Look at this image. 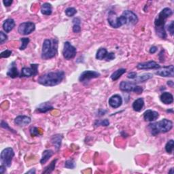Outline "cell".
I'll list each match as a JSON object with an SVG mask.
<instances>
[{
    "label": "cell",
    "mask_w": 174,
    "mask_h": 174,
    "mask_svg": "<svg viewBox=\"0 0 174 174\" xmlns=\"http://www.w3.org/2000/svg\"><path fill=\"white\" fill-rule=\"evenodd\" d=\"M173 14V11L169 7H165L157 15L154 20L156 33L161 39L165 40L167 38V33L165 30L166 20Z\"/></svg>",
    "instance_id": "6da1fadb"
},
{
    "label": "cell",
    "mask_w": 174,
    "mask_h": 174,
    "mask_svg": "<svg viewBox=\"0 0 174 174\" xmlns=\"http://www.w3.org/2000/svg\"><path fill=\"white\" fill-rule=\"evenodd\" d=\"M65 78L63 71L48 72L37 79V82L45 87H54L59 84Z\"/></svg>",
    "instance_id": "7a4b0ae2"
},
{
    "label": "cell",
    "mask_w": 174,
    "mask_h": 174,
    "mask_svg": "<svg viewBox=\"0 0 174 174\" xmlns=\"http://www.w3.org/2000/svg\"><path fill=\"white\" fill-rule=\"evenodd\" d=\"M58 52V40L46 39L42 45V58L43 59H49L55 57Z\"/></svg>",
    "instance_id": "3957f363"
},
{
    "label": "cell",
    "mask_w": 174,
    "mask_h": 174,
    "mask_svg": "<svg viewBox=\"0 0 174 174\" xmlns=\"http://www.w3.org/2000/svg\"><path fill=\"white\" fill-rule=\"evenodd\" d=\"M172 128L173 122L167 119H163L158 122H152L148 125V129L153 136H156L160 133H167Z\"/></svg>",
    "instance_id": "277c9868"
},
{
    "label": "cell",
    "mask_w": 174,
    "mask_h": 174,
    "mask_svg": "<svg viewBox=\"0 0 174 174\" xmlns=\"http://www.w3.org/2000/svg\"><path fill=\"white\" fill-rule=\"evenodd\" d=\"M107 21L112 27L116 29L127 24V18L123 15H121L120 17H117V14L114 11H110L109 14H108Z\"/></svg>",
    "instance_id": "5b68a950"
},
{
    "label": "cell",
    "mask_w": 174,
    "mask_h": 174,
    "mask_svg": "<svg viewBox=\"0 0 174 174\" xmlns=\"http://www.w3.org/2000/svg\"><path fill=\"white\" fill-rule=\"evenodd\" d=\"M14 157V152L12 148L8 147V148L3 149L1 152V156H0L2 165L6 166V167H10Z\"/></svg>",
    "instance_id": "8992f818"
},
{
    "label": "cell",
    "mask_w": 174,
    "mask_h": 174,
    "mask_svg": "<svg viewBox=\"0 0 174 174\" xmlns=\"http://www.w3.org/2000/svg\"><path fill=\"white\" fill-rule=\"evenodd\" d=\"M35 29H36V25L33 22L29 21L21 23L18 26V32L23 36H27L34 32Z\"/></svg>",
    "instance_id": "52a82bcc"
},
{
    "label": "cell",
    "mask_w": 174,
    "mask_h": 174,
    "mask_svg": "<svg viewBox=\"0 0 174 174\" xmlns=\"http://www.w3.org/2000/svg\"><path fill=\"white\" fill-rule=\"evenodd\" d=\"M76 48L71 44L70 42H65L63 50V57L66 60H70L74 58L76 55Z\"/></svg>",
    "instance_id": "ba28073f"
},
{
    "label": "cell",
    "mask_w": 174,
    "mask_h": 174,
    "mask_svg": "<svg viewBox=\"0 0 174 174\" xmlns=\"http://www.w3.org/2000/svg\"><path fill=\"white\" fill-rule=\"evenodd\" d=\"M100 76V73L95 71H84L81 73L79 77V81L80 82H87L92 79L99 78Z\"/></svg>",
    "instance_id": "9c48e42d"
},
{
    "label": "cell",
    "mask_w": 174,
    "mask_h": 174,
    "mask_svg": "<svg viewBox=\"0 0 174 174\" xmlns=\"http://www.w3.org/2000/svg\"><path fill=\"white\" fill-rule=\"evenodd\" d=\"M39 65L37 64H31L30 67H23L21 69V73L20 74V77H27V78H29V77L36 76L38 73L37 69Z\"/></svg>",
    "instance_id": "30bf717a"
},
{
    "label": "cell",
    "mask_w": 174,
    "mask_h": 174,
    "mask_svg": "<svg viewBox=\"0 0 174 174\" xmlns=\"http://www.w3.org/2000/svg\"><path fill=\"white\" fill-rule=\"evenodd\" d=\"M156 74L161 77H173L174 76L173 65H169V66L159 68V69H158L157 72H156Z\"/></svg>",
    "instance_id": "8fae6325"
},
{
    "label": "cell",
    "mask_w": 174,
    "mask_h": 174,
    "mask_svg": "<svg viewBox=\"0 0 174 174\" xmlns=\"http://www.w3.org/2000/svg\"><path fill=\"white\" fill-rule=\"evenodd\" d=\"M127 20V24L131 25H135L138 22V17L133 12L130 10H125L123 12L122 14Z\"/></svg>",
    "instance_id": "7c38bea8"
},
{
    "label": "cell",
    "mask_w": 174,
    "mask_h": 174,
    "mask_svg": "<svg viewBox=\"0 0 174 174\" xmlns=\"http://www.w3.org/2000/svg\"><path fill=\"white\" fill-rule=\"evenodd\" d=\"M137 68L138 69H159L161 66L157 62L154 61H150L144 63H138L137 65Z\"/></svg>",
    "instance_id": "4fadbf2b"
},
{
    "label": "cell",
    "mask_w": 174,
    "mask_h": 174,
    "mask_svg": "<svg viewBox=\"0 0 174 174\" xmlns=\"http://www.w3.org/2000/svg\"><path fill=\"white\" fill-rule=\"evenodd\" d=\"M109 105L113 108H118L120 106H121L122 103V97L116 94L114 95L111 97L109 99Z\"/></svg>",
    "instance_id": "5bb4252c"
},
{
    "label": "cell",
    "mask_w": 174,
    "mask_h": 174,
    "mask_svg": "<svg viewBox=\"0 0 174 174\" xmlns=\"http://www.w3.org/2000/svg\"><path fill=\"white\" fill-rule=\"evenodd\" d=\"M136 84L135 82H131L128 81H122L119 85L120 89L124 92H133Z\"/></svg>",
    "instance_id": "9a60e30c"
},
{
    "label": "cell",
    "mask_w": 174,
    "mask_h": 174,
    "mask_svg": "<svg viewBox=\"0 0 174 174\" xmlns=\"http://www.w3.org/2000/svg\"><path fill=\"white\" fill-rule=\"evenodd\" d=\"M158 117H159V114L156 111L148 110L144 113V118L146 121L152 122L156 121Z\"/></svg>",
    "instance_id": "2e32d148"
},
{
    "label": "cell",
    "mask_w": 174,
    "mask_h": 174,
    "mask_svg": "<svg viewBox=\"0 0 174 174\" xmlns=\"http://www.w3.org/2000/svg\"><path fill=\"white\" fill-rule=\"evenodd\" d=\"M32 120L27 116H18L14 119V123L19 127H25L31 122Z\"/></svg>",
    "instance_id": "e0dca14e"
},
{
    "label": "cell",
    "mask_w": 174,
    "mask_h": 174,
    "mask_svg": "<svg viewBox=\"0 0 174 174\" xmlns=\"http://www.w3.org/2000/svg\"><path fill=\"white\" fill-rule=\"evenodd\" d=\"M160 99L162 103L166 104V105H169L173 102V97L169 92H164L163 93H162L160 97Z\"/></svg>",
    "instance_id": "ac0fdd59"
},
{
    "label": "cell",
    "mask_w": 174,
    "mask_h": 174,
    "mask_svg": "<svg viewBox=\"0 0 174 174\" xmlns=\"http://www.w3.org/2000/svg\"><path fill=\"white\" fill-rule=\"evenodd\" d=\"M3 29L6 33H9L15 27V22L12 18H7L3 23Z\"/></svg>",
    "instance_id": "d6986e66"
},
{
    "label": "cell",
    "mask_w": 174,
    "mask_h": 174,
    "mask_svg": "<svg viewBox=\"0 0 174 174\" xmlns=\"http://www.w3.org/2000/svg\"><path fill=\"white\" fill-rule=\"evenodd\" d=\"M62 140H63V135H60V134H57V135H53L51 138L52 144L55 146L57 151H59L61 148Z\"/></svg>",
    "instance_id": "ffe728a7"
},
{
    "label": "cell",
    "mask_w": 174,
    "mask_h": 174,
    "mask_svg": "<svg viewBox=\"0 0 174 174\" xmlns=\"http://www.w3.org/2000/svg\"><path fill=\"white\" fill-rule=\"evenodd\" d=\"M10 65V67L7 72V76L11 78H16L18 76H20V74H19L17 67L15 66L16 65H15V62H13Z\"/></svg>",
    "instance_id": "44dd1931"
},
{
    "label": "cell",
    "mask_w": 174,
    "mask_h": 174,
    "mask_svg": "<svg viewBox=\"0 0 174 174\" xmlns=\"http://www.w3.org/2000/svg\"><path fill=\"white\" fill-rule=\"evenodd\" d=\"M133 109L135 112H140L144 106V101L143 98H139L133 103Z\"/></svg>",
    "instance_id": "7402d4cb"
},
{
    "label": "cell",
    "mask_w": 174,
    "mask_h": 174,
    "mask_svg": "<svg viewBox=\"0 0 174 174\" xmlns=\"http://www.w3.org/2000/svg\"><path fill=\"white\" fill-rule=\"evenodd\" d=\"M41 12L44 15H47L49 16L52 12V7L51 3H44L42 5L41 7Z\"/></svg>",
    "instance_id": "603a6c76"
},
{
    "label": "cell",
    "mask_w": 174,
    "mask_h": 174,
    "mask_svg": "<svg viewBox=\"0 0 174 174\" xmlns=\"http://www.w3.org/2000/svg\"><path fill=\"white\" fill-rule=\"evenodd\" d=\"M54 154V152L51 150H46L42 153V157L40 160V163L42 165L45 164L47 162L49 158H51Z\"/></svg>",
    "instance_id": "cb8c5ba5"
},
{
    "label": "cell",
    "mask_w": 174,
    "mask_h": 174,
    "mask_svg": "<svg viewBox=\"0 0 174 174\" xmlns=\"http://www.w3.org/2000/svg\"><path fill=\"white\" fill-rule=\"evenodd\" d=\"M107 55H108V52L107 51V49L105 48H101L98 50L97 52L96 53V59L100 61L106 59Z\"/></svg>",
    "instance_id": "d4e9b609"
},
{
    "label": "cell",
    "mask_w": 174,
    "mask_h": 174,
    "mask_svg": "<svg viewBox=\"0 0 174 174\" xmlns=\"http://www.w3.org/2000/svg\"><path fill=\"white\" fill-rule=\"evenodd\" d=\"M127 71V69L125 68H121L117 69V71H115L111 75V79L113 81H116L118 80Z\"/></svg>",
    "instance_id": "484cf974"
},
{
    "label": "cell",
    "mask_w": 174,
    "mask_h": 174,
    "mask_svg": "<svg viewBox=\"0 0 174 174\" xmlns=\"http://www.w3.org/2000/svg\"><path fill=\"white\" fill-rule=\"evenodd\" d=\"M153 77V75L150 73H144V74L141 75L140 76L137 77L136 80H135V82H144L146 80H148L150 78H152Z\"/></svg>",
    "instance_id": "4316f807"
},
{
    "label": "cell",
    "mask_w": 174,
    "mask_h": 174,
    "mask_svg": "<svg viewBox=\"0 0 174 174\" xmlns=\"http://www.w3.org/2000/svg\"><path fill=\"white\" fill-rule=\"evenodd\" d=\"M73 32L74 33H80L81 31L80 19L79 18H74L73 20Z\"/></svg>",
    "instance_id": "83f0119b"
},
{
    "label": "cell",
    "mask_w": 174,
    "mask_h": 174,
    "mask_svg": "<svg viewBox=\"0 0 174 174\" xmlns=\"http://www.w3.org/2000/svg\"><path fill=\"white\" fill-rule=\"evenodd\" d=\"M57 161H58V159H57V158L55 160H53L51 163V164H50L48 166H47L46 167H45V169L43 171V172H42V173L46 174V173H52L55 169V166H56V163H57Z\"/></svg>",
    "instance_id": "f1b7e54d"
},
{
    "label": "cell",
    "mask_w": 174,
    "mask_h": 174,
    "mask_svg": "<svg viewBox=\"0 0 174 174\" xmlns=\"http://www.w3.org/2000/svg\"><path fill=\"white\" fill-rule=\"evenodd\" d=\"M52 109H53L52 106L47 105L46 103H44V104H42L40 107L37 108V111L40 112L41 113H46L50 110H52Z\"/></svg>",
    "instance_id": "f546056e"
},
{
    "label": "cell",
    "mask_w": 174,
    "mask_h": 174,
    "mask_svg": "<svg viewBox=\"0 0 174 174\" xmlns=\"http://www.w3.org/2000/svg\"><path fill=\"white\" fill-rule=\"evenodd\" d=\"M174 147V142L173 140H169L165 145V150L168 154H172Z\"/></svg>",
    "instance_id": "4dcf8cb0"
},
{
    "label": "cell",
    "mask_w": 174,
    "mask_h": 174,
    "mask_svg": "<svg viewBox=\"0 0 174 174\" xmlns=\"http://www.w3.org/2000/svg\"><path fill=\"white\" fill-rule=\"evenodd\" d=\"M21 46H20V48L19 49L21 50V51H24V50L27 48V46H28L29 43V38L28 37H22L21 38Z\"/></svg>",
    "instance_id": "1f68e13d"
},
{
    "label": "cell",
    "mask_w": 174,
    "mask_h": 174,
    "mask_svg": "<svg viewBox=\"0 0 174 174\" xmlns=\"http://www.w3.org/2000/svg\"><path fill=\"white\" fill-rule=\"evenodd\" d=\"M65 14H66L67 17H71L74 16V15L77 13V10L76 8H74V7H67V8L65 10Z\"/></svg>",
    "instance_id": "d6a6232c"
},
{
    "label": "cell",
    "mask_w": 174,
    "mask_h": 174,
    "mask_svg": "<svg viewBox=\"0 0 174 174\" xmlns=\"http://www.w3.org/2000/svg\"><path fill=\"white\" fill-rule=\"evenodd\" d=\"M110 125V122L107 119H104V120H97L95 122V125L96 127L97 126H105L107 127Z\"/></svg>",
    "instance_id": "836d02e7"
},
{
    "label": "cell",
    "mask_w": 174,
    "mask_h": 174,
    "mask_svg": "<svg viewBox=\"0 0 174 174\" xmlns=\"http://www.w3.org/2000/svg\"><path fill=\"white\" fill-rule=\"evenodd\" d=\"M65 167L67 169H74L76 167V163H75L74 161L70 159V160H67L65 161Z\"/></svg>",
    "instance_id": "e575fe53"
},
{
    "label": "cell",
    "mask_w": 174,
    "mask_h": 174,
    "mask_svg": "<svg viewBox=\"0 0 174 174\" xmlns=\"http://www.w3.org/2000/svg\"><path fill=\"white\" fill-rule=\"evenodd\" d=\"M167 29L169 34L171 35V36H173V33H174V22L173 21H172L171 22H170L169 24L167 25Z\"/></svg>",
    "instance_id": "d590c367"
},
{
    "label": "cell",
    "mask_w": 174,
    "mask_h": 174,
    "mask_svg": "<svg viewBox=\"0 0 174 174\" xmlns=\"http://www.w3.org/2000/svg\"><path fill=\"white\" fill-rule=\"evenodd\" d=\"M30 133L32 136L34 137V136H39L40 135V131L39 129L37 128V127H32L30 129Z\"/></svg>",
    "instance_id": "8d00e7d4"
},
{
    "label": "cell",
    "mask_w": 174,
    "mask_h": 174,
    "mask_svg": "<svg viewBox=\"0 0 174 174\" xmlns=\"http://www.w3.org/2000/svg\"><path fill=\"white\" fill-rule=\"evenodd\" d=\"M7 40V36L3 32H0V44H3Z\"/></svg>",
    "instance_id": "74e56055"
},
{
    "label": "cell",
    "mask_w": 174,
    "mask_h": 174,
    "mask_svg": "<svg viewBox=\"0 0 174 174\" xmlns=\"http://www.w3.org/2000/svg\"><path fill=\"white\" fill-rule=\"evenodd\" d=\"M11 54H12L11 51H9V50H6V51H3L1 53L0 57H1V58H7L11 55Z\"/></svg>",
    "instance_id": "f35d334b"
},
{
    "label": "cell",
    "mask_w": 174,
    "mask_h": 174,
    "mask_svg": "<svg viewBox=\"0 0 174 174\" xmlns=\"http://www.w3.org/2000/svg\"><path fill=\"white\" fill-rule=\"evenodd\" d=\"M143 88L140 87V86H137V85H136V87H135V89L133 91V92H135V93H137L138 95H140V94H142V92H143Z\"/></svg>",
    "instance_id": "ab89813d"
},
{
    "label": "cell",
    "mask_w": 174,
    "mask_h": 174,
    "mask_svg": "<svg viewBox=\"0 0 174 174\" xmlns=\"http://www.w3.org/2000/svg\"><path fill=\"white\" fill-rule=\"evenodd\" d=\"M137 73L136 72H130L128 73V75H127V78H129V79H135L137 78Z\"/></svg>",
    "instance_id": "60d3db41"
},
{
    "label": "cell",
    "mask_w": 174,
    "mask_h": 174,
    "mask_svg": "<svg viewBox=\"0 0 174 174\" xmlns=\"http://www.w3.org/2000/svg\"><path fill=\"white\" fill-rule=\"evenodd\" d=\"M114 59H115V54L113 52H110V53H108L107 57L106 58V60L107 61H110L113 60Z\"/></svg>",
    "instance_id": "b9f144b4"
},
{
    "label": "cell",
    "mask_w": 174,
    "mask_h": 174,
    "mask_svg": "<svg viewBox=\"0 0 174 174\" xmlns=\"http://www.w3.org/2000/svg\"><path fill=\"white\" fill-rule=\"evenodd\" d=\"M2 128L6 129H9L10 131H12V132H14L13 130L10 129L9 126H8V125H7V124L6 122H5L4 121H2Z\"/></svg>",
    "instance_id": "7bdbcfd3"
},
{
    "label": "cell",
    "mask_w": 174,
    "mask_h": 174,
    "mask_svg": "<svg viewBox=\"0 0 174 174\" xmlns=\"http://www.w3.org/2000/svg\"><path fill=\"white\" fill-rule=\"evenodd\" d=\"M12 2H13L12 0H3V3L6 7L10 6L12 5Z\"/></svg>",
    "instance_id": "ee69618b"
},
{
    "label": "cell",
    "mask_w": 174,
    "mask_h": 174,
    "mask_svg": "<svg viewBox=\"0 0 174 174\" xmlns=\"http://www.w3.org/2000/svg\"><path fill=\"white\" fill-rule=\"evenodd\" d=\"M157 51V47H156V46H152V47L150 48V53L154 54Z\"/></svg>",
    "instance_id": "f6af8a7d"
},
{
    "label": "cell",
    "mask_w": 174,
    "mask_h": 174,
    "mask_svg": "<svg viewBox=\"0 0 174 174\" xmlns=\"http://www.w3.org/2000/svg\"><path fill=\"white\" fill-rule=\"evenodd\" d=\"M6 166L2 165H1V167H0V173H1L2 174L4 173V172L6 171Z\"/></svg>",
    "instance_id": "bcb514c9"
},
{
    "label": "cell",
    "mask_w": 174,
    "mask_h": 174,
    "mask_svg": "<svg viewBox=\"0 0 174 174\" xmlns=\"http://www.w3.org/2000/svg\"><path fill=\"white\" fill-rule=\"evenodd\" d=\"M27 173H32V174L33 173V174H35V173H36V169H32L31 170H29V172H27Z\"/></svg>",
    "instance_id": "7dc6e473"
},
{
    "label": "cell",
    "mask_w": 174,
    "mask_h": 174,
    "mask_svg": "<svg viewBox=\"0 0 174 174\" xmlns=\"http://www.w3.org/2000/svg\"><path fill=\"white\" fill-rule=\"evenodd\" d=\"M167 84L169 85V87H173V82L172 80H169L167 82Z\"/></svg>",
    "instance_id": "c3c4849f"
},
{
    "label": "cell",
    "mask_w": 174,
    "mask_h": 174,
    "mask_svg": "<svg viewBox=\"0 0 174 174\" xmlns=\"http://www.w3.org/2000/svg\"><path fill=\"white\" fill-rule=\"evenodd\" d=\"M173 168H172V169H171V170H170V171L169 172V173H172V174H173Z\"/></svg>",
    "instance_id": "681fc988"
}]
</instances>
